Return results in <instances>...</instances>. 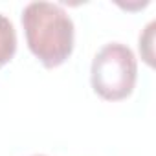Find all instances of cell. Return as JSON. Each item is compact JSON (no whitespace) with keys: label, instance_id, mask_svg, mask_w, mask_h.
<instances>
[{"label":"cell","instance_id":"1","mask_svg":"<svg viewBox=\"0 0 156 156\" xmlns=\"http://www.w3.org/2000/svg\"><path fill=\"white\" fill-rule=\"evenodd\" d=\"M22 26L31 53L46 66L62 64L73 50V20L53 2H30L22 11Z\"/></svg>","mask_w":156,"mask_h":156},{"label":"cell","instance_id":"2","mask_svg":"<svg viewBox=\"0 0 156 156\" xmlns=\"http://www.w3.org/2000/svg\"><path fill=\"white\" fill-rule=\"evenodd\" d=\"M136 77V55L127 44L108 42L92 61V88L107 101H119L130 96Z\"/></svg>","mask_w":156,"mask_h":156},{"label":"cell","instance_id":"3","mask_svg":"<svg viewBox=\"0 0 156 156\" xmlns=\"http://www.w3.org/2000/svg\"><path fill=\"white\" fill-rule=\"evenodd\" d=\"M17 51V31L13 22L0 13V68L13 59Z\"/></svg>","mask_w":156,"mask_h":156},{"label":"cell","instance_id":"4","mask_svg":"<svg viewBox=\"0 0 156 156\" xmlns=\"http://www.w3.org/2000/svg\"><path fill=\"white\" fill-rule=\"evenodd\" d=\"M33 156H44V154H33Z\"/></svg>","mask_w":156,"mask_h":156}]
</instances>
